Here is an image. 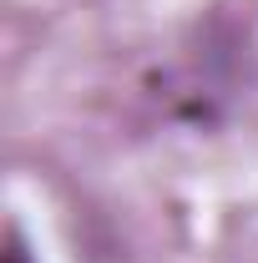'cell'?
<instances>
[{
  "mask_svg": "<svg viewBox=\"0 0 258 263\" xmlns=\"http://www.w3.org/2000/svg\"><path fill=\"white\" fill-rule=\"evenodd\" d=\"M5 263H26V248H21V233H10V248H5Z\"/></svg>",
  "mask_w": 258,
  "mask_h": 263,
  "instance_id": "1",
  "label": "cell"
}]
</instances>
